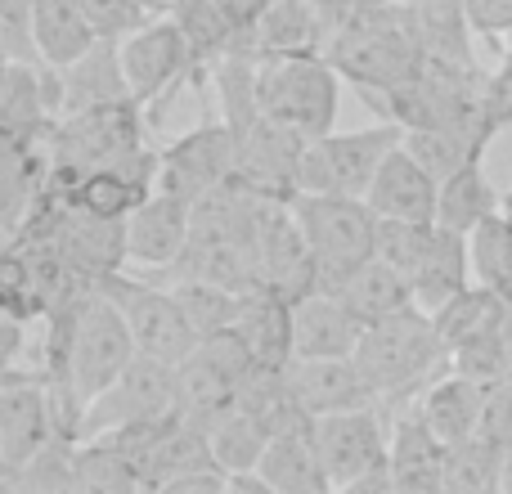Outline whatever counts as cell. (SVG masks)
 <instances>
[{"label":"cell","mask_w":512,"mask_h":494,"mask_svg":"<svg viewBox=\"0 0 512 494\" xmlns=\"http://www.w3.org/2000/svg\"><path fill=\"white\" fill-rule=\"evenodd\" d=\"M315 5H319V14L328 18V27L337 32V27H342L346 18H355L364 5H373V0H315Z\"/></svg>","instance_id":"60d3db41"},{"label":"cell","mask_w":512,"mask_h":494,"mask_svg":"<svg viewBox=\"0 0 512 494\" xmlns=\"http://www.w3.org/2000/svg\"><path fill=\"white\" fill-rule=\"evenodd\" d=\"M414 405H418V414L427 418V427H432L445 445H454V441H468V436H477L481 427H486L490 387L477 378H468V373L450 369V373H441Z\"/></svg>","instance_id":"603a6c76"},{"label":"cell","mask_w":512,"mask_h":494,"mask_svg":"<svg viewBox=\"0 0 512 494\" xmlns=\"http://www.w3.org/2000/svg\"><path fill=\"white\" fill-rule=\"evenodd\" d=\"M144 477L131 454H122L108 436L77 441V468H72V494H135Z\"/></svg>","instance_id":"f1b7e54d"},{"label":"cell","mask_w":512,"mask_h":494,"mask_svg":"<svg viewBox=\"0 0 512 494\" xmlns=\"http://www.w3.org/2000/svg\"><path fill=\"white\" fill-rule=\"evenodd\" d=\"M333 292L342 297V306L351 310L360 328H369V324H378V319L396 315V310L414 306V283H409L391 261H382V256H373L369 265H360V270H355L346 283H337Z\"/></svg>","instance_id":"4316f807"},{"label":"cell","mask_w":512,"mask_h":494,"mask_svg":"<svg viewBox=\"0 0 512 494\" xmlns=\"http://www.w3.org/2000/svg\"><path fill=\"white\" fill-rule=\"evenodd\" d=\"M261 477L274 494H328L333 477L324 468V454L315 441V418H292L270 436L261 454Z\"/></svg>","instance_id":"d6986e66"},{"label":"cell","mask_w":512,"mask_h":494,"mask_svg":"<svg viewBox=\"0 0 512 494\" xmlns=\"http://www.w3.org/2000/svg\"><path fill=\"white\" fill-rule=\"evenodd\" d=\"M162 494H230V468H225V463L189 468V472H180Z\"/></svg>","instance_id":"f35d334b"},{"label":"cell","mask_w":512,"mask_h":494,"mask_svg":"<svg viewBox=\"0 0 512 494\" xmlns=\"http://www.w3.org/2000/svg\"><path fill=\"white\" fill-rule=\"evenodd\" d=\"M387 405L342 409V414L315 418V441L324 454V468L333 477V490H396L391 481V427Z\"/></svg>","instance_id":"ba28073f"},{"label":"cell","mask_w":512,"mask_h":494,"mask_svg":"<svg viewBox=\"0 0 512 494\" xmlns=\"http://www.w3.org/2000/svg\"><path fill=\"white\" fill-rule=\"evenodd\" d=\"M472 274L512 306V194H504V207L472 230Z\"/></svg>","instance_id":"d6a6232c"},{"label":"cell","mask_w":512,"mask_h":494,"mask_svg":"<svg viewBox=\"0 0 512 494\" xmlns=\"http://www.w3.org/2000/svg\"><path fill=\"white\" fill-rule=\"evenodd\" d=\"M391 5H409V9H414V5H436V0H391Z\"/></svg>","instance_id":"ee69618b"},{"label":"cell","mask_w":512,"mask_h":494,"mask_svg":"<svg viewBox=\"0 0 512 494\" xmlns=\"http://www.w3.org/2000/svg\"><path fill=\"white\" fill-rule=\"evenodd\" d=\"M176 414H180V364H167L158 355L140 351L104 396L90 400L81 441L126 423H158V418H176Z\"/></svg>","instance_id":"4fadbf2b"},{"label":"cell","mask_w":512,"mask_h":494,"mask_svg":"<svg viewBox=\"0 0 512 494\" xmlns=\"http://www.w3.org/2000/svg\"><path fill=\"white\" fill-rule=\"evenodd\" d=\"M328 59L337 63L346 81L364 95V104L378 113L382 99L396 86H405L418 68H423V50H418L414 32H409L405 5L391 0H373L355 18H346L333 36H328Z\"/></svg>","instance_id":"3957f363"},{"label":"cell","mask_w":512,"mask_h":494,"mask_svg":"<svg viewBox=\"0 0 512 494\" xmlns=\"http://www.w3.org/2000/svg\"><path fill=\"white\" fill-rule=\"evenodd\" d=\"M301 230L310 239L319 265V288L333 292L346 283L360 265L378 256V230L382 216L373 212L369 198H346V194H297L292 198Z\"/></svg>","instance_id":"5b68a950"},{"label":"cell","mask_w":512,"mask_h":494,"mask_svg":"<svg viewBox=\"0 0 512 494\" xmlns=\"http://www.w3.org/2000/svg\"><path fill=\"white\" fill-rule=\"evenodd\" d=\"M234 333L248 342L256 364H265V369H288L292 364V301L270 288L243 292Z\"/></svg>","instance_id":"d4e9b609"},{"label":"cell","mask_w":512,"mask_h":494,"mask_svg":"<svg viewBox=\"0 0 512 494\" xmlns=\"http://www.w3.org/2000/svg\"><path fill=\"white\" fill-rule=\"evenodd\" d=\"M113 99H135L126 81L122 41H95L81 59L63 68V117L95 104H113Z\"/></svg>","instance_id":"cb8c5ba5"},{"label":"cell","mask_w":512,"mask_h":494,"mask_svg":"<svg viewBox=\"0 0 512 494\" xmlns=\"http://www.w3.org/2000/svg\"><path fill=\"white\" fill-rule=\"evenodd\" d=\"M72 468H77V441L54 436L23 468L0 472V494H72Z\"/></svg>","instance_id":"836d02e7"},{"label":"cell","mask_w":512,"mask_h":494,"mask_svg":"<svg viewBox=\"0 0 512 494\" xmlns=\"http://www.w3.org/2000/svg\"><path fill=\"white\" fill-rule=\"evenodd\" d=\"M364 328L342 306V297L315 288L292 301V360H319V355H355Z\"/></svg>","instance_id":"7402d4cb"},{"label":"cell","mask_w":512,"mask_h":494,"mask_svg":"<svg viewBox=\"0 0 512 494\" xmlns=\"http://www.w3.org/2000/svg\"><path fill=\"white\" fill-rule=\"evenodd\" d=\"M221 113L239 140V180L265 198H297V167L306 140L279 126L256 99V59H221L212 72Z\"/></svg>","instance_id":"6da1fadb"},{"label":"cell","mask_w":512,"mask_h":494,"mask_svg":"<svg viewBox=\"0 0 512 494\" xmlns=\"http://www.w3.org/2000/svg\"><path fill=\"white\" fill-rule=\"evenodd\" d=\"M288 391L297 400L301 414L324 418L342 414V409H364L382 405L378 391L369 387L364 369L355 364V355H319V360H292L288 369Z\"/></svg>","instance_id":"e0dca14e"},{"label":"cell","mask_w":512,"mask_h":494,"mask_svg":"<svg viewBox=\"0 0 512 494\" xmlns=\"http://www.w3.org/2000/svg\"><path fill=\"white\" fill-rule=\"evenodd\" d=\"M81 14L95 27L99 41H126V36L140 32L149 18H158V14H149L140 0H81Z\"/></svg>","instance_id":"8d00e7d4"},{"label":"cell","mask_w":512,"mask_h":494,"mask_svg":"<svg viewBox=\"0 0 512 494\" xmlns=\"http://www.w3.org/2000/svg\"><path fill=\"white\" fill-rule=\"evenodd\" d=\"M405 144L436 180L454 176V171L472 167V162L486 158L490 140L477 131H459V126H409L405 131Z\"/></svg>","instance_id":"4dcf8cb0"},{"label":"cell","mask_w":512,"mask_h":494,"mask_svg":"<svg viewBox=\"0 0 512 494\" xmlns=\"http://www.w3.org/2000/svg\"><path fill=\"white\" fill-rule=\"evenodd\" d=\"M445 450L450 445L427 427V418L418 414L414 400L396 405V423H391V481L396 490H414V494H432L445 490Z\"/></svg>","instance_id":"ac0fdd59"},{"label":"cell","mask_w":512,"mask_h":494,"mask_svg":"<svg viewBox=\"0 0 512 494\" xmlns=\"http://www.w3.org/2000/svg\"><path fill=\"white\" fill-rule=\"evenodd\" d=\"M369 203H373V212L391 216V221H436L441 180L409 153V144H396L387 153V162L378 167V176H373Z\"/></svg>","instance_id":"ffe728a7"},{"label":"cell","mask_w":512,"mask_h":494,"mask_svg":"<svg viewBox=\"0 0 512 494\" xmlns=\"http://www.w3.org/2000/svg\"><path fill=\"white\" fill-rule=\"evenodd\" d=\"M468 279H477V274H472V239L436 221L432 239H427V247L418 252V261H414V270H409L414 301L436 315V310L450 306L463 288H472Z\"/></svg>","instance_id":"44dd1931"},{"label":"cell","mask_w":512,"mask_h":494,"mask_svg":"<svg viewBox=\"0 0 512 494\" xmlns=\"http://www.w3.org/2000/svg\"><path fill=\"white\" fill-rule=\"evenodd\" d=\"M68 436L59 423V405H54V382L41 369H23V364H5L0 369V472H14L32 459L36 450ZM77 441V436H72Z\"/></svg>","instance_id":"7c38bea8"},{"label":"cell","mask_w":512,"mask_h":494,"mask_svg":"<svg viewBox=\"0 0 512 494\" xmlns=\"http://www.w3.org/2000/svg\"><path fill=\"white\" fill-rule=\"evenodd\" d=\"M463 9L472 18V32L504 50V36L512 32V0H463Z\"/></svg>","instance_id":"74e56055"},{"label":"cell","mask_w":512,"mask_h":494,"mask_svg":"<svg viewBox=\"0 0 512 494\" xmlns=\"http://www.w3.org/2000/svg\"><path fill=\"white\" fill-rule=\"evenodd\" d=\"M144 9H149V14H171V9H176V0H140Z\"/></svg>","instance_id":"7bdbcfd3"},{"label":"cell","mask_w":512,"mask_h":494,"mask_svg":"<svg viewBox=\"0 0 512 494\" xmlns=\"http://www.w3.org/2000/svg\"><path fill=\"white\" fill-rule=\"evenodd\" d=\"M149 113L140 99H113V104H95L68 113L50 135V158H54V185H72L81 171L90 167H113V162L140 153L144 135H149Z\"/></svg>","instance_id":"8992f818"},{"label":"cell","mask_w":512,"mask_h":494,"mask_svg":"<svg viewBox=\"0 0 512 494\" xmlns=\"http://www.w3.org/2000/svg\"><path fill=\"white\" fill-rule=\"evenodd\" d=\"M328 18L315 0H265L252 27L243 32V50L234 59H292V54H324L328 50Z\"/></svg>","instance_id":"2e32d148"},{"label":"cell","mask_w":512,"mask_h":494,"mask_svg":"<svg viewBox=\"0 0 512 494\" xmlns=\"http://www.w3.org/2000/svg\"><path fill=\"white\" fill-rule=\"evenodd\" d=\"M499 472H504V445L486 432L468 436V441H454L445 450V490L454 494L499 490Z\"/></svg>","instance_id":"e575fe53"},{"label":"cell","mask_w":512,"mask_h":494,"mask_svg":"<svg viewBox=\"0 0 512 494\" xmlns=\"http://www.w3.org/2000/svg\"><path fill=\"white\" fill-rule=\"evenodd\" d=\"M198 95H203L198 126L180 140H171L158 158V189L189 198V203H198V198H207L212 189L230 185L239 176V140H234L230 122H225V113H212L207 90H198Z\"/></svg>","instance_id":"30bf717a"},{"label":"cell","mask_w":512,"mask_h":494,"mask_svg":"<svg viewBox=\"0 0 512 494\" xmlns=\"http://www.w3.org/2000/svg\"><path fill=\"white\" fill-rule=\"evenodd\" d=\"M355 364L364 369L382 405H405V400L423 396L441 373L454 369V355L436 328V315L414 301V306L364 328L360 346H355Z\"/></svg>","instance_id":"7a4b0ae2"},{"label":"cell","mask_w":512,"mask_h":494,"mask_svg":"<svg viewBox=\"0 0 512 494\" xmlns=\"http://www.w3.org/2000/svg\"><path fill=\"white\" fill-rule=\"evenodd\" d=\"M176 297L180 306H185L189 324H194L198 337H212L221 333V328H234V319H239V306H243V292L225 288V283H212V279H194V274H180L176 283Z\"/></svg>","instance_id":"d590c367"},{"label":"cell","mask_w":512,"mask_h":494,"mask_svg":"<svg viewBox=\"0 0 512 494\" xmlns=\"http://www.w3.org/2000/svg\"><path fill=\"white\" fill-rule=\"evenodd\" d=\"M32 32H36V45H41V59L59 63V68H68L72 59H81L99 41L95 27L81 14V0H36Z\"/></svg>","instance_id":"83f0119b"},{"label":"cell","mask_w":512,"mask_h":494,"mask_svg":"<svg viewBox=\"0 0 512 494\" xmlns=\"http://www.w3.org/2000/svg\"><path fill=\"white\" fill-rule=\"evenodd\" d=\"M499 207H504L499 189L490 185V176L481 171V162H472V167H463V171H454V176L441 180V207H436V221L472 239V230H477L481 221H490Z\"/></svg>","instance_id":"f546056e"},{"label":"cell","mask_w":512,"mask_h":494,"mask_svg":"<svg viewBox=\"0 0 512 494\" xmlns=\"http://www.w3.org/2000/svg\"><path fill=\"white\" fill-rule=\"evenodd\" d=\"M342 72L328 54H292V59L256 63V99L279 126L301 140H319L337 126L342 108Z\"/></svg>","instance_id":"277c9868"},{"label":"cell","mask_w":512,"mask_h":494,"mask_svg":"<svg viewBox=\"0 0 512 494\" xmlns=\"http://www.w3.org/2000/svg\"><path fill=\"white\" fill-rule=\"evenodd\" d=\"M194 239V203L167 189H153L131 216H126V252L144 270H176Z\"/></svg>","instance_id":"9a60e30c"},{"label":"cell","mask_w":512,"mask_h":494,"mask_svg":"<svg viewBox=\"0 0 512 494\" xmlns=\"http://www.w3.org/2000/svg\"><path fill=\"white\" fill-rule=\"evenodd\" d=\"M396 144H405V126L396 117H382L378 126H364V131H328L319 140H306L297 167V194L369 198L373 176Z\"/></svg>","instance_id":"52a82bcc"},{"label":"cell","mask_w":512,"mask_h":494,"mask_svg":"<svg viewBox=\"0 0 512 494\" xmlns=\"http://www.w3.org/2000/svg\"><path fill=\"white\" fill-rule=\"evenodd\" d=\"M256 288H270L279 297L297 301L319 288V265L310 239L301 230L292 198H265L261 225H256Z\"/></svg>","instance_id":"5bb4252c"},{"label":"cell","mask_w":512,"mask_h":494,"mask_svg":"<svg viewBox=\"0 0 512 494\" xmlns=\"http://www.w3.org/2000/svg\"><path fill=\"white\" fill-rule=\"evenodd\" d=\"M486 436H495L499 445H512V382H495L490 387V409H486Z\"/></svg>","instance_id":"ab89813d"},{"label":"cell","mask_w":512,"mask_h":494,"mask_svg":"<svg viewBox=\"0 0 512 494\" xmlns=\"http://www.w3.org/2000/svg\"><path fill=\"white\" fill-rule=\"evenodd\" d=\"M405 14L423 59L477 68V59H472V18L463 9V0H436V5H414V9L405 5Z\"/></svg>","instance_id":"484cf974"},{"label":"cell","mask_w":512,"mask_h":494,"mask_svg":"<svg viewBox=\"0 0 512 494\" xmlns=\"http://www.w3.org/2000/svg\"><path fill=\"white\" fill-rule=\"evenodd\" d=\"M122 63H126V81H131V95L144 104L149 122H158L167 99L180 86H198V59L194 45H189L185 27L176 14H158L131 32L122 41Z\"/></svg>","instance_id":"9c48e42d"},{"label":"cell","mask_w":512,"mask_h":494,"mask_svg":"<svg viewBox=\"0 0 512 494\" xmlns=\"http://www.w3.org/2000/svg\"><path fill=\"white\" fill-rule=\"evenodd\" d=\"M99 288L117 301V310L131 324V337L144 355H158L167 364H185L198 346V333L189 324L185 306H180L176 288H167L162 279H126L122 270L104 274Z\"/></svg>","instance_id":"8fae6325"},{"label":"cell","mask_w":512,"mask_h":494,"mask_svg":"<svg viewBox=\"0 0 512 494\" xmlns=\"http://www.w3.org/2000/svg\"><path fill=\"white\" fill-rule=\"evenodd\" d=\"M499 59H504V63H499V77L512 81V32L504 36V50H499Z\"/></svg>","instance_id":"b9f144b4"},{"label":"cell","mask_w":512,"mask_h":494,"mask_svg":"<svg viewBox=\"0 0 512 494\" xmlns=\"http://www.w3.org/2000/svg\"><path fill=\"white\" fill-rule=\"evenodd\" d=\"M207 432H212V450H216V459H221L225 468L248 472V468H261V454H265V445H270V436H274V423L270 418H261L256 409L234 405V409H225Z\"/></svg>","instance_id":"1f68e13d"}]
</instances>
